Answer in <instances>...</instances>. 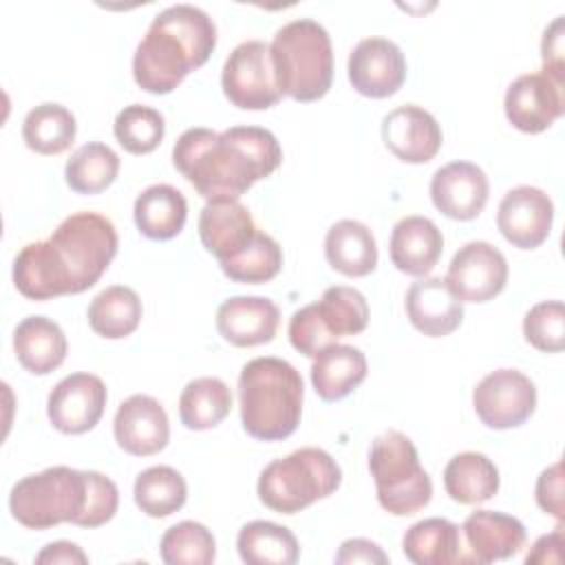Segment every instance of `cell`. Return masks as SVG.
<instances>
[{
	"label": "cell",
	"mask_w": 565,
	"mask_h": 565,
	"mask_svg": "<svg viewBox=\"0 0 565 565\" xmlns=\"http://www.w3.org/2000/svg\"><path fill=\"white\" fill-rule=\"evenodd\" d=\"M117 232L97 212L66 216L51 238L24 245L13 260L15 289L29 300H49L90 289L117 254Z\"/></svg>",
	"instance_id": "1"
},
{
	"label": "cell",
	"mask_w": 565,
	"mask_h": 565,
	"mask_svg": "<svg viewBox=\"0 0 565 565\" xmlns=\"http://www.w3.org/2000/svg\"><path fill=\"white\" fill-rule=\"evenodd\" d=\"M172 163L203 199H238L282 163V150L260 126L188 128L172 148Z\"/></svg>",
	"instance_id": "2"
},
{
	"label": "cell",
	"mask_w": 565,
	"mask_h": 565,
	"mask_svg": "<svg viewBox=\"0 0 565 565\" xmlns=\"http://www.w3.org/2000/svg\"><path fill=\"white\" fill-rule=\"evenodd\" d=\"M119 505L113 479L95 470L53 466L20 479L9 494L13 519L29 530H49L60 523L99 527Z\"/></svg>",
	"instance_id": "3"
},
{
	"label": "cell",
	"mask_w": 565,
	"mask_h": 565,
	"mask_svg": "<svg viewBox=\"0 0 565 565\" xmlns=\"http://www.w3.org/2000/svg\"><path fill=\"white\" fill-rule=\"evenodd\" d=\"M216 46L214 20L194 4H172L154 15L132 57L139 88L172 93L188 73L207 62Z\"/></svg>",
	"instance_id": "4"
},
{
	"label": "cell",
	"mask_w": 565,
	"mask_h": 565,
	"mask_svg": "<svg viewBox=\"0 0 565 565\" xmlns=\"http://www.w3.org/2000/svg\"><path fill=\"white\" fill-rule=\"evenodd\" d=\"M302 377L280 358H254L238 375L241 422L247 435L260 441L287 439L302 415Z\"/></svg>",
	"instance_id": "5"
},
{
	"label": "cell",
	"mask_w": 565,
	"mask_h": 565,
	"mask_svg": "<svg viewBox=\"0 0 565 565\" xmlns=\"http://www.w3.org/2000/svg\"><path fill=\"white\" fill-rule=\"evenodd\" d=\"M276 84L296 102H316L327 95L333 79L331 38L311 18L280 26L269 44Z\"/></svg>",
	"instance_id": "6"
},
{
	"label": "cell",
	"mask_w": 565,
	"mask_h": 565,
	"mask_svg": "<svg viewBox=\"0 0 565 565\" xmlns=\"http://www.w3.org/2000/svg\"><path fill=\"white\" fill-rule=\"evenodd\" d=\"M342 470L322 448H298L267 463L258 477V499L274 512L296 514L338 490Z\"/></svg>",
	"instance_id": "7"
},
{
	"label": "cell",
	"mask_w": 565,
	"mask_h": 565,
	"mask_svg": "<svg viewBox=\"0 0 565 565\" xmlns=\"http://www.w3.org/2000/svg\"><path fill=\"white\" fill-rule=\"evenodd\" d=\"M369 470L380 505L395 516H411L428 505L433 481L422 468L415 444L399 430L377 435L369 452Z\"/></svg>",
	"instance_id": "8"
},
{
	"label": "cell",
	"mask_w": 565,
	"mask_h": 565,
	"mask_svg": "<svg viewBox=\"0 0 565 565\" xmlns=\"http://www.w3.org/2000/svg\"><path fill=\"white\" fill-rule=\"evenodd\" d=\"M221 86L225 97L243 110H265L280 102L271 51L263 40L241 42L223 64Z\"/></svg>",
	"instance_id": "9"
},
{
	"label": "cell",
	"mask_w": 565,
	"mask_h": 565,
	"mask_svg": "<svg viewBox=\"0 0 565 565\" xmlns=\"http://www.w3.org/2000/svg\"><path fill=\"white\" fill-rule=\"evenodd\" d=\"M472 406L488 428H516L534 413L536 388L525 373L516 369H497L475 386Z\"/></svg>",
	"instance_id": "10"
},
{
	"label": "cell",
	"mask_w": 565,
	"mask_h": 565,
	"mask_svg": "<svg viewBox=\"0 0 565 565\" xmlns=\"http://www.w3.org/2000/svg\"><path fill=\"white\" fill-rule=\"evenodd\" d=\"M461 302H486L508 282L505 256L486 241H470L452 256L444 278Z\"/></svg>",
	"instance_id": "11"
},
{
	"label": "cell",
	"mask_w": 565,
	"mask_h": 565,
	"mask_svg": "<svg viewBox=\"0 0 565 565\" xmlns=\"http://www.w3.org/2000/svg\"><path fill=\"white\" fill-rule=\"evenodd\" d=\"M563 88L565 82L552 77L545 71L525 73L516 77L508 86L503 99L508 121L521 132H543L563 115Z\"/></svg>",
	"instance_id": "12"
},
{
	"label": "cell",
	"mask_w": 565,
	"mask_h": 565,
	"mask_svg": "<svg viewBox=\"0 0 565 565\" xmlns=\"http://www.w3.org/2000/svg\"><path fill=\"white\" fill-rule=\"evenodd\" d=\"M349 82L351 86L373 99L395 95L406 79V60L402 49L388 38H364L349 55Z\"/></svg>",
	"instance_id": "13"
},
{
	"label": "cell",
	"mask_w": 565,
	"mask_h": 565,
	"mask_svg": "<svg viewBox=\"0 0 565 565\" xmlns=\"http://www.w3.org/2000/svg\"><path fill=\"white\" fill-rule=\"evenodd\" d=\"M106 384L93 373H71L60 380L49 393L46 413L64 435H79L102 419L106 408Z\"/></svg>",
	"instance_id": "14"
},
{
	"label": "cell",
	"mask_w": 565,
	"mask_h": 565,
	"mask_svg": "<svg viewBox=\"0 0 565 565\" xmlns=\"http://www.w3.org/2000/svg\"><path fill=\"white\" fill-rule=\"evenodd\" d=\"M554 221L552 199L534 188L519 185L503 194L497 212V227L519 249H534L550 236Z\"/></svg>",
	"instance_id": "15"
},
{
	"label": "cell",
	"mask_w": 565,
	"mask_h": 565,
	"mask_svg": "<svg viewBox=\"0 0 565 565\" xmlns=\"http://www.w3.org/2000/svg\"><path fill=\"white\" fill-rule=\"evenodd\" d=\"M256 234L258 227L238 199H212L199 214V238L218 265L243 254Z\"/></svg>",
	"instance_id": "16"
},
{
	"label": "cell",
	"mask_w": 565,
	"mask_h": 565,
	"mask_svg": "<svg viewBox=\"0 0 565 565\" xmlns=\"http://www.w3.org/2000/svg\"><path fill=\"white\" fill-rule=\"evenodd\" d=\"M490 185L486 172L470 161H452L439 168L430 179V199L435 207L455 221H472L488 203Z\"/></svg>",
	"instance_id": "17"
},
{
	"label": "cell",
	"mask_w": 565,
	"mask_h": 565,
	"mask_svg": "<svg viewBox=\"0 0 565 565\" xmlns=\"http://www.w3.org/2000/svg\"><path fill=\"white\" fill-rule=\"evenodd\" d=\"M115 441L135 457L157 455L170 439V424L163 406L150 395H130L115 413Z\"/></svg>",
	"instance_id": "18"
},
{
	"label": "cell",
	"mask_w": 565,
	"mask_h": 565,
	"mask_svg": "<svg viewBox=\"0 0 565 565\" xmlns=\"http://www.w3.org/2000/svg\"><path fill=\"white\" fill-rule=\"evenodd\" d=\"M386 148L406 163H426L441 148V128L422 106H397L382 119Z\"/></svg>",
	"instance_id": "19"
},
{
	"label": "cell",
	"mask_w": 565,
	"mask_h": 565,
	"mask_svg": "<svg viewBox=\"0 0 565 565\" xmlns=\"http://www.w3.org/2000/svg\"><path fill=\"white\" fill-rule=\"evenodd\" d=\"M280 322L274 300L263 296H232L216 311V329L234 347L271 342Z\"/></svg>",
	"instance_id": "20"
},
{
	"label": "cell",
	"mask_w": 565,
	"mask_h": 565,
	"mask_svg": "<svg viewBox=\"0 0 565 565\" xmlns=\"http://www.w3.org/2000/svg\"><path fill=\"white\" fill-rule=\"evenodd\" d=\"M466 550L472 563H492L514 556L525 543V527L516 516L494 510H475L463 525Z\"/></svg>",
	"instance_id": "21"
},
{
	"label": "cell",
	"mask_w": 565,
	"mask_h": 565,
	"mask_svg": "<svg viewBox=\"0 0 565 565\" xmlns=\"http://www.w3.org/2000/svg\"><path fill=\"white\" fill-rule=\"evenodd\" d=\"M406 316L428 338L452 333L463 320V305L444 278H419L406 291Z\"/></svg>",
	"instance_id": "22"
},
{
	"label": "cell",
	"mask_w": 565,
	"mask_h": 565,
	"mask_svg": "<svg viewBox=\"0 0 565 565\" xmlns=\"http://www.w3.org/2000/svg\"><path fill=\"white\" fill-rule=\"evenodd\" d=\"M391 260L408 276H426L444 252L441 230L426 216H404L391 234Z\"/></svg>",
	"instance_id": "23"
},
{
	"label": "cell",
	"mask_w": 565,
	"mask_h": 565,
	"mask_svg": "<svg viewBox=\"0 0 565 565\" xmlns=\"http://www.w3.org/2000/svg\"><path fill=\"white\" fill-rule=\"evenodd\" d=\"M404 556L415 565L472 563L461 543L459 525L448 519L430 516L411 525L402 539Z\"/></svg>",
	"instance_id": "24"
},
{
	"label": "cell",
	"mask_w": 565,
	"mask_h": 565,
	"mask_svg": "<svg viewBox=\"0 0 565 565\" xmlns=\"http://www.w3.org/2000/svg\"><path fill=\"white\" fill-rule=\"evenodd\" d=\"M366 377V358L358 347L329 344L313 355L311 384L320 399L338 402L358 388Z\"/></svg>",
	"instance_id": "25"
},
{
	"label": "cell",
	"mask_w": 565,
	"mask_h": 565,
	"mask_svg": "<svg viewBox=\"0 0 565 565\" xmlns=\"http://www.w3.org/2000/svg\"><path fill=\"white\" fill-rule=\"evenodd\" d=\"M18 362L33 375L55 371L66 358V335L62 327L46 316H29L13 331Z\"/></svg>",
	"instance_id": "26"
},
{
	"label": "cell",
	"mask_w": 565,
	"mask_h": 565,
	"mask_svg": "<svg viewBox=\"0 0 565 565\" xmlns=\"http://www.w3.org/2000/svg\"><path fill=\"white\" fill-rule=\"evenodd\" d=\"M324 256L329 265L344 276H366L377 265V245L369 225L342 218L324 236Z\"/></svg>",
	"instance_id": "27"
},
{
	"label": "cell",
	"mask_w": 565,
	"mask_h": 565,
	"mask_svg": "<svg viewBox=\"0 0 565 565\" xmlns=\"http://www.w3.org/2000/svg\"><path fill=\"white\" fill-rule=\"evenodd\" d=\"M132 214L143 236L152 241H168L183 230L188 218V201L177 188L154 183L135 199Z\"/></svg>",
	"instance_id": "28"
},
{
	"label": "cell",
	"mask_w": 565,
	"mask_h": 565,
	"mask_svg": "<svg viewBox=\"0 0 565 565\" xmlns=\"http://www.w3.org/2000/svg\"><path fill=\"white\" fill-rule=\"evenodd\" d=\"M444 488L452 501L477 505L497 494L499 470L483 452H459L444 468Z\"/></svg>",
	"instance_id": "29"
},
{
	"label": "cell",
	"mask_w": 565,
	"mask_h": 565,
	"mask_svg": "<svg viewBox=\"0 0 565 565\" xmlns=\"http://www.w3.org/2000/svg\"><path fill=\"white\" fill-rule=\"evenodd\" d=\"M236 547L247 565H294L300 556L294 532L271 521H249L236 536Z\"/></svg>",
	"instance_id": "30"
},
{
	"label": "cell",
	"mask_w": 565,
	"mask_h": 565,
	"mask_svg": "<svg viewBox=\"0 0 565 565\" xmlns=\"http://www.w3.org/2000/svg\"><path fill=\"white\" fill-rule=\"evenodd\" d=\"M141 313L143 307L135 289L126 285H110L90 300L88 324L97 335L119 340L139 327Z\"/></svg>",
	"instance_id": "31"
},
{
	"label": "cell",
	"mask_w": 565,
	"mask_h": 565,
	"mask_svg": "<svg viewBox=\"0 0 565 565\" xmlns=\"http://www.w3.org/2000/svg\"><path fill=\"white\" fill-rule=\"evenodd\" d=\"M232 411V391L221 377H196L179 397L181 424L190 430L218 426Z\"/></svg>",
	"instance_id": "32"
},
{
	"label": "cell",
	"mask_w": 565,
	"mask_h": 565,
	"mask_svg": "<svg viewBox=\"0 0 565 565\" xmlns=\"http://www.w3.org/2000/svg\"><path fill=\"white\" fill-rule=\"evenodd\" d=\"M77 132L73 113L55 102L31 108L22 124L24 143L38 154H60L71 148Z\"/></svg>",
	"instance_id": "33"
},
{
	"label": "cell",
	"mask_w": 565,
	"mask_h": 565,
	"mask_svg": "<svg viewBox=\"0 0 565 565\" xmlns=\"http://www.w3.org/2000/svg\"><path fill=\"white\" fill-rule=\"evenodd\" d=\"M135 503L137 508L154 519H163L183 508L188 499V486L181 472L170 466H152L135 479Z\"/></svg>",
	"instance_id": "34"
},
{
	"label": "cell",
	"mask_w": 565,
	"mask_h": 565,
	"mask_svg": "<svg viewBox=\"0 0 565 565\" xmlns=\"http://www.w3.org/2000/svg\"><path fill=\"white\" fill-rule=\"evenodd\" d=\"M119 172V157L113 148L99 141L79 146L66 161L64 177L71 190L77 194L104 192Z\"/></svg>",
	"instance_id": "35"
},
{
	"label": "cell",
	"mask_w": 565,
	"mask_h": 565,
	"mask_svg": "<svg viewBox=\"0 0 565 565\" xmlns=\"http://www.w3.org/2000/svg\"><path fill=\"white\" fill-rule=\"evenodd\" d=\"M313 307L324 329L333 335V340L342 335H358L369 324L366 298L353 287H329L324 289L322 298L313 302Z\"/></svg>",
	"instance_id": "36"
},
{
	"label": "cell",
	"mask_w": 565,
	"mask_h": 565,
	"mask_svg": "<svg viewBox=\"0 0 565 565\" xmlns=\"http://www.w3.org/2000/svg\"><path fill=\"white\" fill-rule=\"evenodd\" d=\"M159 552L168 565H210L216 556V543L205 525L181 521L163 532Z\"/></svg>",
	"instance_id": "37"
},
{
	"label": "cell",
	"mask_w": 565,
	"mask_h": 565,
	"mask_svg": "<svg viewBox=\"0 0 565 565\" xmlns=\"http://www.w3.org/2000/svg\"><path fill=\"white\" fill-rule=\"evenodd\" d=\"M113 130L124 150L130 154H148L161 143L166 121L159 110L143 104H130L117 113Z\"/></svg>",
	"instance_id": "38"
},
{
	"label": "cell",
	"mask_w": 565,
	"mask_h": 565,
	"mask_svg": "<svg viewBox=\"0 0 565 565\" xmlns=\"http://www.w3.org/2000/svg\"><path fill=\"white\" fill-rule=\"evenodd\" d=\"M282 267L280 245L265 232L258 230L254 243L232 260L221 263L223 274L234 282L260 285L271 280Z\"/></svg>",
	"instance_id": "39"
},
{
	"label": "cell",
	"mask_w": 565,
	"mask_h": 565,
	"mask_svg": "<svg viewBox=\"0 0 565 565\" xmlns=\"http://www.w3.org/2000/svg\"><path fill=\"white\" fill-rule=\"evenodd\" d=\"M525 340L543 351L558 353L565 347V309L561 300H543L534 305L523 318Z\"/></svg>",
	"instance_id": "40"
},
{
	"label": "cell",
	"mask_w": 565,
	"mask_h": 565,
	"mask_svg": "<svg viewBox=\"0 0 565 565\" xmlns=\"http://www.w3.org/2000/svg\"><path fill=\"white\" fill-rule=\"evenodd\" d=\"M536 503L543 512L552 514L554 519H565V501H563V463L556 461L550 468H545L536 479L534 490Z\"/></svg>",
	"instance_id": "41"
},
{
	"label": "cell",
	"mask_w": 565,
	"mask_h": 565,
	"mask_svg": "<svg viewBox=\"0 0 565 565\" xmlns=\"http://www.w3.org/2000/svg\"><path fill=\"white\" fill-rule=\"evenodd\" d=\"M541 57L543 71L552 77L565 82V66H563V15L554 18V22L545 29L541 40Z\"/></svg>",
	"instance_id": "42"
},
{
	"label": "cell",
	"mask_w": 565,
	"mask_h": 565,
	"mask_svg": "<svg viewBox=\"0 0 565 565\" xmlns=\"http://www.w3.org/2000/svg\"><path fill=\"white\" fill-rule=\"evenodd\" d=\"M338 565L347 563H388V556L382 552V547L369 539H349L340 545L335 554Z\"/></svg>",
	"instance_id": "43"
},
{
	"label": "cell",
	"mask_w": 565,
	"mask_h": 565,
	"mask_svg": "<svg viewBox=\"0 0 565 565\" xmlns=\"http://www.w3.org/2000/svg\"><path fill=\"white\" fill-rule=\"evenodd\" d=\"M38 565H73L88 563V556L71 541H55L44 545V550L35 556Z\"/></svg>",
	"instance_id": "44"
},
{
	"label": "cell",
	"mask_w": 565,
	"mask_h": 565,
	"mask_svg": "<svg viewBox=\"0 0 565 565\" xmlns=\"http://www.w3.org/2000/svg\"><path fill=\"white\" fill-rule=\"evenodd\" d=\"M561 547H563V527L558 525L554 532L536 539L530 554L525 556V563L527 565L530 563H561L563 561Z\"/></svg>",
	"instance_id": "45"
}]
</instances>
